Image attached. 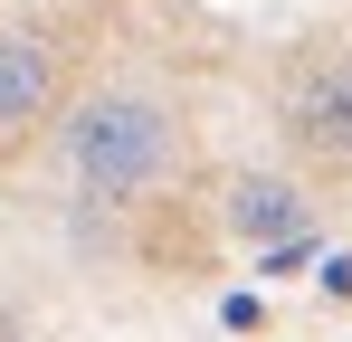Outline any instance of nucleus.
<instances>
[{"instance_id":"f257e3e1","label":"nucleus","mask_w":352,"mask_h":342,"mask_svg":"<svg viewBox=\"0 0 352 342\" xmlns=\"http://www.w3.org/2000/svg\"><path fill=\"white\" fill-rule=\"evenodd\" d=\"M58 162L67 181L86 190V200H105V209H133V200H153L181 162V114L162 95H143V86H96L86 105L58 124Z\"/></svg>"},{"instance_id":"7ed1b4c3","label":"nucleus","mask_w":352,"mask_h":342,"mask_svg":"<svg viewBox=\"0 0 352 342\" xmlns=\"http://www.w3.org/2000/svg\"><path fill=\"white\" fill-rule=\"evenodd\" d=\"M38 124H58V48L38 29H0V162H19Z\"/></svg>"},{"instance_id":"20e7f679","label":"nucleus","mask_w":352,"mask_h":342,"mask_svg":"<svg viewBox=\"0 0 352 342\" xmlns=\"http://www.w3.org/2000/svg\"><path fill=\"white\" fill-rule=\"evenodd\" d=\"M219 228H229L248 257H276L295 238H314V200H305V181H286V171H238L229 190H219Z\"/></svg>"},{"instance_id":"f03ea898","label":"nucleus","mask_w":352,"mask_h":342,"mask_svg":"<svg viewBox=\"0 0 352 342\" xmlns=\"http://www.w3.org/2000/svg\"><path fill=\"white\" fill-rule=\"evenodd\" d=\"M276 124H286V143H295L314 171H352V57H314V67H295Z\"/></svg>"}]
</instances>
